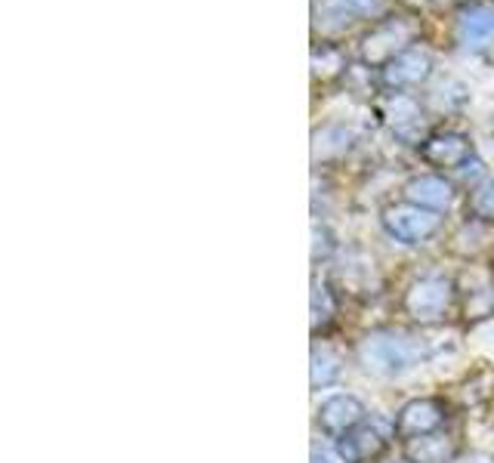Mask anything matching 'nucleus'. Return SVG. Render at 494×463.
Here are the masks:
<instances>
[{
    "label": "nucleus",
    "mask_w": 494,
    "mask_h": 463,
    "mask_svg": "<svg viewBox=\"0 0 494 463\" xmlns=\"http://www.w3.org/2000/svg\"><path fill=\"white\" fill-rule=\"evenodd\" d=\"M429 355V346L399 327H374L356 340V361L377 380H399Z\"/></svg>",
    "instance_id": "f257e3e1"
},
{
    "label": "nucleus",
    "mask_w": 494,
    "mask_h": 463,
    "mask_svg": "<svg viewBox=\"0 0 494 463\" xmlns=\"http://www.w3.org/2000/svg\"><path fill=\"white\" fill-rule=\"evenodd\" d=\"M399 312L418 327H439L457 316V281L442 272L418 275L399 297Z\"/></svg>",
    "instance_id": "f03ea898"
},
{
    "label": "nucleus",
    "mask_w": 494,
    "mask_h": 463,
    "mask_svg": "<svg viewBox=\"0 0 494 463\" xmlns=\"http://www.w3.org/2000/svg\"><path fill=\"white\" fill-rule=\"evenodd\" d=\"M454 402L445 396H414L395 411L393 417V439L395 441H411L420 436H433L442 432L451 420Z\"/></svg>",
    "instance_id": "7ed1b4c3"
},
{
    "label": "nucleus",
    "mask_w": 494,
    "mask_h": 463,
    "mask_svg": "<svg viewBox=\"0 0 494 463\" xmlns=\"http://www.w3.org/2000/svg\"><path fill=\"white\" fill-rule=\"evenodd\" d=\"M365 420H368V405L356 393H331L315 405V430L334 441L349 436Z\"/></svg>",
    "instance_id": "20e7f679"
},
{
    "label": "nucleus",
    "mask_w": 494,
    "mask_h": 463,
    "mask_svg": "<svg viewBox=\"0 0 494 463\" xmlns=\"http://www.w3.org/2000/svg\"><path fill=\"white\" fill-rule=\"evenodd\" d=\"M384 226L401 245H423L436 232L442 229V217H436V210L418 208V204H390L384 210Z\"/></svg>",
    "instance_id": "39448f33"
},
{
    "label": "nucleus",
    "mask_w": 494,
    "mask_h": 463,
    "mask_svg": "<svg viewBox=\"0 0 494 463\" xmlns=\"http://www.w3.org/2000/svg\"><path fill=\"white\" fill-rule=\"evenodd\" d=\"M470 284L457 281V318L463 327H479L494 318V272H467Z\"/></svg>",
    "instance_id": "423d86ee"
},
{
    "label": "nucleus",
    "mask_w": 494,
    "mask_h": 463,
    "mask_svg": "<svg viewBox=\"0 0 494 463\" xmlns=\"http://www.w3.org/2000/svg\"><path fill=\"white\" fill-rule=\"evenodd\" d=\"M328 281H331V288L337 290L340 300L349 297V300L368 303L377 294H384V290H380L384 288V278H380L377 266H374L371 260H346Z\"/></svg>",
    "instance_id": "0eeeda50"
},
{
    "label": "nucleus",
    "mask_w": 494,
    "mask_h": 463,
    "mask_svg": "<svg viewBox=\"0 0 494 463\" xmlns=\"http://www.w3.org/2000/svg\"><path fill=\"white\" fill-rule=\"evenodd\" d=\"M337 451L346 463H377L386 458V448H390V436L377 426V420H365L362 426L349 432V436L334 441Z\"/></svg>",
    "instance_id": "6e6552de"
},
{
    "label": "nucleus",
    "mask_w": 494,
    "mask_h": 463,
    "mask_svg": "<svg viewBox=\"0 0 494 463\" xmlns=\"http://www.w3.org/2000/svg\"><path fill=\"white\" fill-rule=\"evenodd\" d=\"M454 402L463 411H479L494 405V368L489 361H476L461 380L454 383Z\"/></svg>",
    "instance_id": "1a4fd4ad"
},
{
    "label": "nucleus",
    "mask_w": 494,
    "mask_h": 463,
    "mask_svg": "<svg viewBox=\"0 0 494 463\" xmlns=\"http://www.w3.org/2000/svg\"><path fill=\"white\" fill-rule=\"evenodd\" d=\"M340 306L343 300L337 297V290L331 288V281L324 278H313V294H309V312H313V337L324 340L331 334V327L340 322Z\"/></svg>",
    "instance_id": "9d476101"
},
{
    "label": "nucleus",
    "mask_w": 494,
    "mask_h": 463,
    "mask_svg": "<svg viewBox=\"0 0 494 463\" xmlns=\"http://www.w3.org/2000/svg\"><path fill=\"white\" fill-rule=\"evenodd\" d=\"M343 352L331 343L328 337L324 340H315L313 343V359H309V383H313V389H328L334 387L337 380H340L343 374Z\"/></svg>",
    "instance_id": "9b49d317"
},
{
    "label": "nucleus",
    "mask_w": 494,
    "mask_h": 463,
    "mask_svg": "<svg viewBox=\"0 0 494 463\" xmlns=\"http://www.w3.org/2000/svg\"><path fill=\"white\" fill-rule=\"evenodd\" d=\"M461 448L448 432H433V436H420L411 441H401V454L411 463H451Z\"/></svg>",
    "instance_id": "f8f14e48"
},
{
    "label": "nucleus",
    "mask_w": 494,
    "mask_h": 463,
    "mask_svg": "<svg viewBox=\"0 0 494 463\" xmlns=\"http://www.w3.org/2000/svg\"><path fill=\"white\" fill-rule=\"evenodd\" d=\"M405 198L411 204H418V208L445 210L454 201V191H451V185L439 180V176H420V180H411L405 185Z\"/></svg>",
    "instance_id": "ddd939ff"
},
{
    "label": "nucleus",
    "mask_w": 494,
    "mask_h": 463,
    "mask_svg": "<svg viewBox=\"0 0 494 463\" xmlns=\"http://www.w3.org/2000/svg\"><path fill=\"white\" fill-rule=\"evenodd\" d=\"M423 155H427V161L436 164V167H454V164H461L463 155H467V142L461 137H442L429 142Z\"/></svg>",
    "instance_id": "4468645a"
},
{
    "label": "nucleus",
    "mask_w": 494,
    "mask_h": 463,
    "mask_svg": "<svg viewBox=\"0 0 494 463\" xmlns=\"http://www.w3.org/2000/svg\"><path fill=\"white\" fill-rule=\"evenodd\" d=\"M470 213L476 219H494V180H485L476 191H472Z\"/></svg>",
    "instance_id": "2eb2a0df"
},
{
    "label": "nucleus",
    "mask_w": 494,
    "mask_h": 463,
    "mask_svg": "<svg viewBox=\"0 0 494 463\" xmlns=\"http://www.w3.org/2000/svg\"><path fill=\"white\" fill-rule=\"evenodd\" d=\"M451 463H494V451H489V448H461Z\"/></svg>",
    "instance_id": "dca6fc26"
},
{
    "label": "nucleus",
    "mask_w": 494,
    "mask_h": 463,
    "mask_svg": "<svg viewBox=\"0 0 494 463\" xmlns=\"http://www.w3.org/2000/svg\"><path fill=\"white\" fill-rule=\"evenodd\" d=\"M313 463H346L337 451V445H313Z\"/></svg>",
    "instance_id": "f3484780"
},
{
    "label": "nucleus",
    "mask_w": 494,
    "mask_h": 463,
    "mask_svg": "<svg viewBox=\"0 0 494 463\" xmlns=\"http://www.w3.org/2000/svg\"><path fill=\"white\" fill-rule=\"evenodd\" d=\"M377 463H411L405 458V454H401V458H384V460H377Z\"/></svg>",
    "instance_id": "a211bd4d"
}]
</instances>
